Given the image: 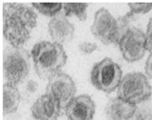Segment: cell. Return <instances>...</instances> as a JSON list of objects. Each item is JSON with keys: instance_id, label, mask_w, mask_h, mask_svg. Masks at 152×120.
<instances>
[{"instance_id": "obj_1", "label": "cell", "mask_w": 152, "mask_h": 120, "mask_svg": "<svg viewBox=\"0 0 152 120\" xmlns=\"http://www.w3.org/2000/svg\"><path fill=\"white\" fill-rule=\"evenodd\" d=\"M37 22L33 7L19 3L3 5V35L11 47H22L28 41Z\"/></svg>"}, {"instance_id": "obj_2", "label": "cell", "mask_w": 152, "mask_h": 120, "mask_svg": "<svg viewBox=\"0 0 152 120\" xmlns=\"http://www.w3.org/2000/svg\"><path fill=\"white\" fill-rule=\"evenodd\" d=\"M134 16L128 12L124 16L114 17L107 9L101 7L95 13L90 31L95 38L104 45H118L129 30Z\"/></svg>"}, {"instance_id": "obj_3", "label": "cell", "mask_w": 152, "mask_h": 120, "mask_svg": "<svg viewBox=\"0 0 152 120\" xmlns=\"http://www.w3.org/2000/svg\"><path fill=\"white\" fill-rule=\"evenodd\" d=\"M31 57L36 73L44 80L59 73L67 61L63 46L50 41L37 42L31 50Z\"/></svg>"}, {"instance_id": "obj_4", "label": "cell", "mask_w": 152, "mask_h": 120, "mask_svg": "<svg viewBox=\"0 0 152 120\" xmlns=\"http://www.w3.org/2000/svg\"><path fill=\"white\" fill-rule=\"evenodd\" d=\"M30 54L23 47H7L3 53L4 76L8 83L23 82L30 71Z\"/></svg>"}, {"instance_id": "obj_5", "label": "cell", "mask_w": 152, "mask_h": 120, "mask_svg": "<svg viewBox=\"0 0 152 120\" xmlns=\"http://www.w3.org/2000/svg\"><path fill=\"white\" fill-rule=\"evenodd\" d=\"M117 94L119 98L137 105L151 97L152 88L146 75L130 72L122 77Z\"/></svg>"}, {"instance_id": "obj_6", "label": "cell", "mask_w": 152, "mask_h": 120, "mask_svg": "<svg viewBox=\"0 0 152 120\" xmlns=\"http://www.w3.org/2000/svg\"><path fill=\"white\" fill-rule=\"evenodd\" d=\"M90 80L95 88L110 94L118 88L122 80L121 68L111 58L106 57L94 65Z\"/></svg>"}, {"instance_id": "obj_7", "label": "cell", "mask_w": 152, "mask_h": 120, "mask_svg": "<svg viewBox=\"0 0 152 120\" xmlns=\"http://www.w3.org/2000/svg\"><path fill=\"white\" fill-rule=\"evenodd\" d=\"M123 58L128 62L140 60L147 51L146 34L136 26H131L118 44Z\"/></svg>"}, {"instance_id": "obj_8", "label": "cell", "mask_w": 152, "mask_h": 120, "mask_svg": "<svg viewBox=\"0 0 152 120\" xmlns=\"http://www.w3.org/2000/svg\"><path fill=\"white\" fill-rule=\"evenodd\" d=\"M46 92L60 103L62 108H65L76 97L77 87L69 75L59 72L48 79Z\"/></svg>"}, {"instance_id": "obj_9", "label": "cell", "mask_w": 152, "mask_h": 120, "mask_svg": "<svg viewBox=\"0 0 152 120\" xmlns=\"http://www.w3.org/2000/svg\"><path fill=\"white\" fill-rule=\"evenodd\" d=\"M95 112V103L88 95L74 97L65 108V114L68 120H92Z\"/></svg>"}, {"instance_id": "obj_10", "label": "cell", "mask_w": 152, "mask_h": 120, "mask_svg": "<svg viewBox=\"0 0 152 120\" xmlns=\"http://www.w3.org/2000/svg\"><path fill=\"white\" fill-rule=\"evenodd\" d=\"M48 33L55 43L64 45L70 42L75 36V26L64 13H59L48 22Z\"/></svg>"}, {"instance_id": "obj_11", "label": "cell", "mask_w": 152, "mask_h": 120, "mask_svg": "<svg viewBox=\"0 0 152 120\" xmlns=\"http://www.w3.org/2000/svg\"><path fill=\"white\" fill-rule=\"evenodd\" d=\"M61 108L60 103L46 93L35 101L31 108V114L37 120H58Z\"/></svg>"}, {"instance_id": "obj_12", "label": "cell", "mask_w": 152, "mask_h": 120, "mask_svg": "<svg viewBox=\"0 0 152 120\" xmlns=\"http://www.w3.org/2000/svg\"><path fill=\"white\" fill-rule=\"evenodd\" d=\"M137 108V105L117 97L107 102L105 108L106 118L107 120H129Z\"/></svg>"}, {"instance_id": "obj_13", "label": "cell", "mask_w": 152, "mask_h": 120, "mask_svg": "<svg viewBox=\"0 0 152 120\" xmlns=\"http://www.w3.org/2000/svg\"><path fill=\"white\" fill-rule=\"evenodd\" d=\"M20 103V93L16 85L6 83L3 86V113L9 115L15 113Z\"/></svg>"}, {"instance_id": "obj_14", "label": "cell", "mask_w": 152, "mask_h": 120, "mask_svg": "<svg viewBox=\"0 0 152 120\" xmlns=\"http://www.w3.org/2000/svg\"><path fill=\"white\" fill-rule=\"evenodd\" d=\"M88 4L87 3H64L63 10L66 17H77L80 21L87 19V9Z\"/></svg>"}, {"instance_id": "obj_15", "label": "cell", "mask_w": 152, "mask_h": 120, "mask_svg": "<svg viewBox=\"0 0 152 120\" xmlns=\"http://www.w3.org/2000/svg\"><path fill=\"white\" fill-rule=\"evenodd\" d=\"M32 7L38 13H40V14H42L46 17H50L52 18L61 12L63 8V4L61 3H32Z\"/></svg>"}, {"instance_id": "obj_16", "label": "cell", "mask_w": 152, "mask_h": 120, "mask_svg": "<svg viewBox=\"0 0 152 120\" xmlns=\"http://www.w3.org/2000/svg\"><path fill=\"white\" fill-rule=\"evenodd\" d=\"M129 13L133 16L147 14L152 9V3H129Z\"/></svg>"}, {"instance_id": "obj_17", "label": "cell", "mask_w": 152, "mask_h": 120, "mask_svg": "<svg viewBox=\"0 0 152 120\" xmlns=\"http://www.w3.org/2000/svg\"><path fill=\"white\" fill-rule=\"evenodd\" d=\"M129 120H152V108L148 106H137L134 115Z\"/></svg>"}, {"instance_id": "obj_18", "label": "cell", "mask_w": 152, "mask_h": 120, "mask_svg": "<svg viewBox=\"0 0 152 120\" xmlns=\"http://www.w3.org/2000/svg\"><path fill=\"white\" fill-rule=\"evenodd\" d=\"M99 49V46L92 42H82L78 45V51L83 55H90Z\"/></svg>"}, {"instance_id": "obj_19", "label": "cell", "mask_w": 152, "mask_h": 120, "mask_svg": "<svg viewBox=\"0 0 152 120\" xmlns=\"http://www.w3.org/2000/svg\"><path fill=\"white\" fill-rule=\"evenodd\" d=\"M146 49L152 51V17H150L146 30Z\"/></svg>"}, {"instance_id": "obj_20", "label": "cell", "mask_w": 152, "mask_h": 120, "mask_svg": "<svg viewBox=\"0 0 152 120\" xmlns=\"http://www.w3.org/2000/svg\"><path fill=\"white\" fill-rule=\"evenodd\" d=\"M145 73L148 77L152 79V51H150L145 64Z\"/></svg>"}, {"instance_id": "obj_21", "label": "cell", "mask_w": 152, "mask_h": 120, "mask_svg": "<svg viewBox=\"0 0 152 120\" xmlns=\"http://www.w3.org/2000/svg\"><path fill=\"white\" fill-rule=\"evenodd\" d=\"M38 88V84L33 79H30L28 80V82L26 83V89L28 93H35Z\"/></svg>"}]
</instances>
